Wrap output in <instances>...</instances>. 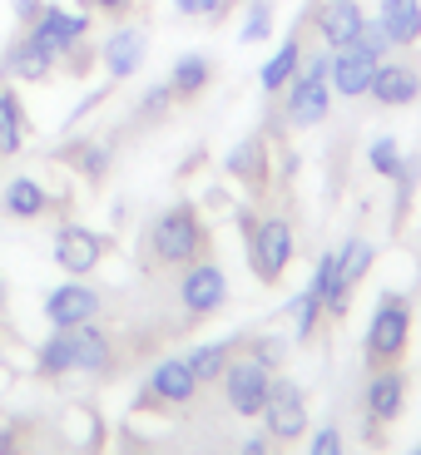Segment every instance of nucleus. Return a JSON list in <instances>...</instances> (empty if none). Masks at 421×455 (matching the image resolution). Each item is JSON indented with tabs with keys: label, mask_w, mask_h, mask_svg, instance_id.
Wrapping results in <instances>:
<instances>
[{
	"label": "nucleus",
	"mask_w": 421,
	"mask_h": 455,
	"mask_svg": "<svg viewBox=\"0 0 421 455\" xmlns=\"http://www.w3.org/2000/svg\"><path fill=\"white\" fill-rule=\"evenodd\" d=\"M204 243H208V233H204V218H198L194 204H174L149 223V252L164 267H189L204 252Z\"/></svg>",
	"instance_id": "f257e3e1"
},
{
	"label": "nucleus",
	"mask_w": 421,
	"mask_h": 455,
	"mask_svg": "<svg viewBox=\"0 0 421 455\" xmlns=\"http://www.w3.org/2000/svg\"><path fill=\"white\" fill-rule=\"evenodd\" d=\"M328 60L332 55H312L297 65V75L287 80V124L293 129H312L328 119L332 109V84H328Z\"/></svg>",
	"instance_id": "f03ea898"
},
{
	"label": "nucleus",
	"mask_w": 421,
	"mask_h": 455,
	"mask_svg": "<svg viewBox=\"0 0 421 455\" xmlns=\"http://www.w3.org/2000/svg\"><path fill=\"white\" fill-rule=\"evenodd\" d=\"M411 337V302L401 292H387L376 302V317L367 327V362L372 366H392L401 352H407Z\"/></svg>",
	"instance_id": "7ed1b4c3"
},
{
	"label": "nucleus",
	"mask_w": 421,
	"mask_h": 455,
	"mask_svg": "<svg viewBox=\"0 0 421 455\" xmlns=\"http://www.w3.org/2000/svg\"><path fill=\"white\" fill-rule=\"evenodd\" d=\"M248 262L263 283H278L293 262V223L287 218H258L248 228Z\"/></svg>",
	"instance_id": "20e7f679"
},
{
	"label": "nucleus",
	"mask_w": 421,
	"mask_h": 455,
	"mask_svg": "<svg viewBox=\"0 0 421 455\" xmlns=\"http://www.w3.org/2000/svg\"><path fill=\"white\" fill-rule=\"evenodd\" d=\"M25 30H30L55 60H65L75 45H85V35H90V15H85V11H65V5H45V11L35 15V25H25Z\"/></svg>",
	"instance_id": "39448f33"
},
{
	"label": "nucleus",
	"mask_w": 421,
	"mask_h": 455,
	"mask_svg": "<svg viewBox=\"0 0 421 455\" xmlns=\"http://www.w3.org/2000/svg\"><path fill=\"white\" fill-rule=\"evenodd\" d=\"M367 267H372V243L352 238L347 248L337 252V273H332L328 302H322V312H328V317H347V307H352V292L362 287Z\"/></svg>",
	"instance_id": "423d86ee"
},
{
	"label": "nucleus",
	"mask_w": 421,
	"mask_h": 455,
	"mask_svg": "<svg viewBox=\"0 0 421 455\" xmlns=\"http://www.w3.org/2000/svg\"><path fill=\"white\" fill-rule=\"evenodd\" d=\"M263 421H268V435H278V441L308 435L303 387H297V381H273V387H268V401H263Z\"/></svg>",
	"instance_id": "0eeeda50"
},
{
	"label": "nucleus",
	"mask_w": 421,
	"mask_h": 455,
	"mask_svg": "<svg viewBox=\"0 0 421 455\" xmlns=\"http://www.w3.org/2000/svg\"><path fill=\"white\" fill-rule=\"evenodd\" d=\"M417 94H421V65H407V60H376L367 100H376L382 109H407V104H417Z\"/></svg>",
	"instance_id": "6e6552de"
},
{
	"label": "nucleus",
	"mask_w": 421,
	"mask_h": 455,
	"mask_svg": "<svg viewBox=\"0 0 421 455\" xmlns=\"http://www.w3.org/2000/svg\"><path fill=\"white\" fill-rule=\"evenodd\" d=\"M268 387H273V376L263 371L258 362H228L223 366V391H228L233 416H263Z\"/></svg>",
	"instance_id": "1a4fd4ad"
},
{
	"label": "nucleus",
	"mask_w": 421,
	"mask_h": 455,
	"mask_svg": "<svg viewBox=\"0 0 421 455\" xmlns=\"http://www.w3.org/2000/svg\"><path fill=\"white\" fill-rule=\"evenodd\" d=\"M104 258V238L94 228H80V223H65L55 233V262L65 267L69 277H90Z\"/></svg>",
	"instance_id": "9d476101"
},
{
	"label": "nucleus",
	"mask_w": 421,
	"mask_h": 455,
	"mask_svg": "<svg viewBox=\"0 0 421 455\" xmlns=\"http://www.w3.org/2000/svg\"><path fill=\"white\" fill-rule=\"evenodd\" d=\"M144 55H149V35L139 25H119L100 45V65L109 69V80H134L144 69Z\"/></svg>",
	"instance_id": "9b49d317"
},
{
	"label": "nucleus",
	"mask_w": 421,
	"mask_h": 455,
	"mask_svg": "<svg viewBox=\"0 0 421 455\" xmlns=\"http://www.w3.org/2000/svg\"><path fill=\"white\" fill-rule=\"evenodd\" d=\"M45 317L50 327H80V322H94L100 317V292L90 283H60L55 292L45 297Z\"/></svg>",
	"instance_id": "f8f14e48"
},
{
	"label": "nucleus",
	"mask_w": 421,
	"mask_h": 455,
	"mask_svg": "<svg viewBox=\"0 0 421 455\" xmlns=\"http://www.w3.org/2000/svg\"><path fill=\"white\" fill-rule=\"evenodd\" d=\"M179 302L194 317H208V312H218L228 302V277L223 267H214V262H194L189 267V277L179 283Z\"/></svg>",
	"instance_id": "ddd939ff"
},
{
	"label": "nucleus",
	"mask_w": 421,
	"mask_h": 455,
	"mask_svg": "<svg viewBox=\"0 0 421 455\" xmlns=\"http://www.w3.org/2000/svg\"><path fill=\"white\" fill-rule=\"evenodd\" d=\"M60 69V60L50 55L45 45H40V40H35L30 30H20L11 40V50H5V75H11V80H25V84H45L50 75H55Z\"/></svg>",
	"instance_id": "4468645a"
},
{
	"label": "nucleus",
	"mask_w": 421,
	"mask_h": 455,
	"mask_svg": "<svg viewBox=\"0 0 421 455\" xmlns=\"http://www.w3.org/2000/svg\"><path fill=\"white\" fill-rule=\"evenodd\" d=\"M372 69H376V60L362 55L357 45L332 50V60H328V84H332V94H342V100H362V94L372 90Z\"/></svg>",
	"instance_id": "2eb2a0df"
},
{
	"label": "nucleus",
	"mask_w": 421,
	"mask_h": 455,
	"mask_svg": "<svg viewBox=\"0 0 421 455\" xmlns=\"http://www.w3.org/2000/svg\"><path fill=\"white\" fill-rule=\"evenodd\" d=\"M362 25H367V11L357 0H328L318 11V35L328 50H347L362 35Z\"/></svg>",
	"instance_id": "dca6fc26"
},
{
	"label": "nucleus",
	"mask_w": 421,
	"mask_h": 455,
	"mask_svg": "<svg viewBox=\"0 0 421 455\" xmlns=\"http://www.w3.org/2000/svg\"><path fill=\"white\" fill-rule=\"evenodd\" d=\"M401 406H407V376L392 371V366H376L372 387H367V421L387 426L401 416Z\"/></svg>",
	"instance_id": "f3484780"
},
{
	"label": "nucleus",
	"mask_w": 421,
	"mask_h": 455,
	"mask_svg": "<svg viewBox=\"0 0 421 455\" xmlns=\"http://www.w3.org/2000/svg\"><path fill=\"white\" fill-rule=\"evenodd\" d=\"M376 25L387 30L392 50H407L421 40V0H382L376 5Z\"/></svg>",
	"instance_id": "a211bd4d"
},
{
	"label": "nucleus",
	"mask_w": 421,
	"mask_h": 455,
	"mask_svg": "<svg viewBox=\"0 0 421 455\" xmlns=\"http://www.w3.org/2000/svg\"><path fill=\"white\" fill-rule=\"evenodd\" d=\"M198 391V376L189 371V362L183 356H169V362L154 366V376H149L144 396H159V401H174V406H183V401H194Z\"/></svg>",
	"instance_id": "6ab92c4d"
},
{
	"label": "nucleus",
	"mask_w": 421,
	"mask_h": 455,
	"mask_svg": "<svg viewBox=\"0 0 421 455\" xmlns=\"http://www.w3.org/2000/svg\"><path fill=\"white\" fill-rule=\"evenodd\" d=\"M65 331H69V347H75V371H85V376L109 371L114 347H109V337H104L94 322H80V327H65Z\"/></svg>",
	"instance_id": "aec40b11"
},
{
	"label": "nucleus",
	"mask_w": 421,
	"mask_h": 455,
	"mask_svg": "<svg viewBox=\"0 0 421 455\" xmlns=\"http://www.w3.org/2000/svg\"><path fill=\"white\" fill-rule=\"evenodd\" d=\"M0 208L11 218H20V223H30V218H45L50 213V194L40 179H11L5 183V194H0Z\"/></svg>",
	"instance_id": "412c9836"
},
{
	"label": "nucleus",
	"mask_w": 421,
	"mask_h": 455,
	"mask_svg": "<svg viewBox=\"0 0 421 455\" xmlns=\"http://www.w3.org/2000/svg\"><path fill=\"white\" fill-rule=\"evenodd\" d=\"M25 134H30V119H25V104L11 84H0V159H15L25 148Z\"/></svg>",
	"instance_id": "4be33fe9"
},
{
	"label": "nucleus",
	"mask_w": 421,
	"mask_h": 455,
	"mask_svg": "<svg viewBox=\"0 0 421 455\" xmlns=\"http://www.w3.org/2000/svg\"><path fill=\"white\" fill-rule=\"evenodd\" d=\"M223 169L233 173L239 183H248V188H263L268 183V144L263 139H243V144L228 148Z\"/></svg>",
	"instance_id": "5701e85b"
},
{
	"label": "nucleus",
	"mask_w": 421,
	"mask_h": 455,
	"mask_svg": "<svg viewBox=\"0 0 421 455\" xmlns=\"http://www.w3.org/2000/svg\"><path fill=\"white\" fill-rule=\"evenodd\" d=\"M214 84V60L208 55H179L169 69V90L174 100H198V94Z\"/></svg>",
	"instance_id": "b1692460"
},
{
	"label": "nucleus",
	"mask_w": 421,
	"mask_h": 455,
	"mask_svg": "<svg viewBox=\"0 0 421 455\" xmlns=\"http://www.w3.org/2000/svg\"><path fill=\"white\" fill-rule=\"evenodd\" d=\"M60 159L75 164V173H80L85 183H104V173H109V164H114V148L109 144H94V139H75Z\"/></svg>",
	"instance_id": "393cba45"
},
{
	"label": "nucleus",
	"mask_w": 421,
	"mask_h": 455,
	"mask_svg": "<svg viewBox=\"0 0 421 455\" xmlns=\"http://www.w3.org/2000/svg\"><path fill=\"white\" fill-rule=\"evenodd\" d=\"M297 65H303V40H297V35H287L283 45H278V55L268 60L263 69H258V84H263L268 94L287 90V80L297 75Z\"/></svg>",
	"instance_id": "a878e982"
},
{
	"label": "nucleus",
	"mask_w": 421,
	"mask_h": 455,
	"mask_svg": "<svg viewBox=\"0 0 421 455\" xmlns=\"http://www.w3.org/2000/svg\"><path fill=\"white\" fill-rule=\"evenodd\" d=\"M35 371H40V376L75 371V347H69V331L65 327H55L45 341H40V352H35Z\"/></svg>",
	"instance_id": "bb28decb"
},
{
	"label": "nucleus",
	"mask_w": 421,
	"mask_h": 455,
	"mask_svg": "<svg viewBox=\"0 0 421 455\" xmlns=\"http://www.w3.org/2000/svg\"><path fill=\"white\" fill-rule=\"evenodd\" d=\"M228 352H233V337H223V341H204V347H194V352L183 356V362H189V371H194V376H198V387H204V381L223 376Z\"/></svg>",
	"instance_id": "cd10ccee"
},
{
	"label": "nucleus",
	"mask_w": 421,
	"mask_h": 455,
	"mask_svg": "<svg viewBox=\"0 0 421 455\" xmlns=\"http://www.w3.org/2000/svg\"><path fill=\"white\" fill-rule=\"evenodd\" d=\"M268 35H273V0H248V20H243L239 40L243 45H258Z\"/></svg>",
	"instance_id": "c85d7f7f"
},
{
	"label": "nucleus",
	"mask_w": 421,
	"mask_h": 455,
	"mask_svg": "<svg viewBox=\"0 0 421 455\" xmlns=\"http://www.w3.org/2000/svg\"><path fill=\"white\" fill-rule=\"evenodd\" d=\"M367 164H372V173H382V179H397L401 173V148H397V139H372V148H367Z\"/></svg>",
	"instance_id": "c756f323"
},
{
	"label": "nucleus",
	"mask_w": 421,
	"mask_h": 455,
	"mask_svg": "<svg viewBox=\"0 0 421 455\" xmlns=\"http://www.w3.org/2000/svg\"><path fill=\"white\" fill-rule=\"evenodd\" d=\"M293 312H297V341H308L312 327H318V317H322V297L303 287V297L293 302Z\"/></svg>",
	"instance_id": "7c9ffc66"
},
{
	"label": "nucleus",
	"mask_w": 421,
	"mask_h": 455,
	"mask_svg": "<svg viewBox=\"0 0 421 455\" xmlns=\"http://www.w3.org/2000/svg\"><path fill=\"white\" fill-rule=\"evenodd\" d=\"M169 104H179V100H174L169 80H164V84H154V90H144V100H139L134 119H164V114H169Z\"/></svg>",
	"instance_id": "2f4dec72"
},
{
	"label": "nucleus",
	"mask_w": 421,
	"mask_h": 455,
	"mask_svg": "<svg viewBox=\"0 0 421 455\" xmlns=\"http://www.w3.org/2000/svg\"><path fill=\"white\" fill-rule=\"evenodd\" d=\"M352 45L362 50V55H372V60H387L392 40H387V30H382V25H376V20H367V25H362V35H357Z\"/></svg>",
	"instance_id": "473e14b6"
},
{
	"label": "nucleus",
	"mask_w": 421,
	"mask_h": 455,
	"mask_svg": "<svg viewBox=\"0 0 421 455\" xmlns=\"http://www.w3.org/2000/svg\"><path fill=\"white\" fill-rule=\"evenodd\" d=\"M283 352H287L283 337H258V341H253V362H258L263 371H273V366L283 362Z\"/></svg>",
	"instance_id": "72a5a7b5"
},
{
	"label": "nucleus",
	"mask_w": 421,
	"mask_h": 455,
	"mask_svg": "<svg viewBox=\"0 0 421 455\" xmlns=\"http://www.w3.org/2000/svg\"><path fill=\"white\" fill-rule=\"evenodd\" d=\"M332 273H337V252H322V258H318V273H312V283H308V292H318L322 302H328Z\"/></svg>",
	"instance_id": "f704fd0d"
},
{
	"label": "nucleus",
	"mask_w": 421,
	"mask_h": 455,
	"mask_svg": "<svg viewBox=\"0 0 421 455\" xmlns=\"http://www.w3.org/2000/svg\"><path fill=\"white\" fill-rule=\"evenodd\" d=\"M223 5H228V0H174V11H179V15H204V20H218Z\"/></svg>",
	"instance_id": "c9c22d12"
},
{
	"label": "nucleus",
	"mask_w": 421,
	"mask_h": 455,
	"mask_svg": "<svg viewBox=\"0 0 421 455\" xmlns=\"http://www.w3.org/2000/svg\"><path fill=\"white\" fill-rule=\"evenodd\" d=\"M308 455H342V431L322 426V431L312 435V451H308Z\"/></svg>",
	"instance_id": "e433bc0d"
},
{
	"label": "nucleus",
	"mask_w": 421,
	"mask_h": 455,
	"mask_svg": "<svg viewBox=\"0 0 421 455\" xmlns=\"http://www.w3.org/2000/svg\"><path fill=\"white\" fill-rule=\"evenodd\" d=\"M45 11V0H15V20L20 25H35V15Z\"/></svg>",
	"instance_id": "4c0bfd02"
},
{
	"label": "nucleus",
	"mask_w": 421,
	"mask_h": 455,
	"mask_svg": "<svg viewBox=\"0 0 421 455\" xmlns=\"http://www.w3.org/2000/svg\"><path fill=\"white\" fill-rule=\"evenodd\" d=\"M85 5H90V11H100V15H125L134 0H85Z\"/></svg>",
	"instance_id": "58836bf2"
},
{
	"label": "nucleus",
	"mask_w": 421,
	"mask_h": 455,
	"mask_svg": "<svg viewBox=\"0 0 421 455\" xmlns=\"http://www.w3.org/2000/svg\"><path fill=\"white\" fill-rule=\"evenodd\" d=\"M0 455H15V431L11 426H0Z\"/></svg>",
	"instance_id": "ea45409f"
},
{
	"label": "nucleus",
	"mask_w": 421,
	"mask_h": 455,
	"mask_svg": "<svg viewBox=\"0 0 421 455\" xmlns=\"http://www.w3.org/2000/svg\"><path fill=\"white\" fill-rule=\"evenodd\" d=\"M243 455H268V441H263V435H253V441L243 445Z\"/></svg>",
	"instance_id": "a19ab883"
},
{
	"label": "nucleus",
	"mask_w": 421,
	"mask_h": 455,
	"mask_svg": "<svg viewBox=\"0 0 421 455\" xmlns=\"http://www.w3.org/2000/svg\"><path fill=\"white\" fill-rule=\"evenodd\" d=\"M0 307H5V283H0Z\"/></svg>",
	"instance_id": "79ce46f5"
},
{
	"label": "nucleus",
	"mask_w": 421,
	"mask_h": 455,
	"mask_svg": "<svg viewBox=\"0 0 421 455\" xmlns=\"http://www.w3.org/2000/svg\"><path fill=\"white\" fill-rule=\"evenodd\" d=\"M417 455H421V445H417Z\"/></svg>",
	"instance_id": "37998d69"
}]
</instances>
